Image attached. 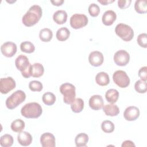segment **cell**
Here are the masks:
<instances>
[{
    "label": "cell",
    "mask_w": 147,
    "mask_h": 147,
    "mask_svg": "<svg viewBox=\"0 0 147 147\" xmlns=\"http://www.w3.org/2000/svg\"><path fill=\"white\" fill-rule=\"evenodd\" d=\"M42 16V9L37 5L32 6L22 18L23 24L28 27L36 24Z\"/></svg>",
    "instance_id": "1"
},
{
    "label": "cell",
    "mask_w": 147,
    "mask_h": 147,
    "mask_svg": "<svg viewBox=\"0 0 147 147\" xmlns=\"http://www.w3.org/2000/svg\"><path fill=\"white\" fill-rule=\"evenodd\" d=\"M42 109L37 102H30L25 104L21 110L22 116L26 118H37L41 116Z\"/></svg>",
    "instance_id": "2"
},
{
    "label": "cell",
    "mask_w": 147,
    "mask_h": 147,
    "mask_svg": "<svg viewBox=\"0 0 147 147\" xmlns=\"http://www.w3.org/2000/svg\"><path fill=\"white\" fill-rule=\"evenodd\" d=\"M15 64L24 78H29L31 76L32 65L26 56L24 55H19L15 60Z\"/></svg>",
    "instance_id": "3"
},
{
    "label": "cell",
    "mask_w": 147,
    "mask_h": 147,
    "mask_svg": "<svg viewBox=\"0 0 147 147\" xmlns=\"http://www.w3.org/2000/svg\"><path fill=\"white\" fill-rule=\"evenodd\" d=\"M26 99V94L22 90H17L14 92L6 100V106L10 110L16 108Z\"/></svg>",
    "instance_id": "4"
},
{
    "label": "cell",
    "mask_w": 147,
    "mask_h": 147,
    "mask_svg": "<svg viewBox=\"0 0 147 147\" xmlns=\"http://www.w3.org/2000/svg\"><path fill=\"white\" fill-rule=\"evenodd\" d=\"M76 88L69 83H65L62 84L60 87V91L63 95V100L66 104H71L75 99Z\"/></svg>",
    "instance_id": "5"
},
{
    "label": "cell",
    "mask_w": 147,
    "mask_h": 147,
    "mask_svg": "<svg viewBox=\"0 0 147 147\" xmlns=\"http://www.w3.org/2000/svg\"><path fill=\"white\" fill-rule=\"evenodd\" d=\"M116 34L125 41L131 40L134 36L133 29L128 25L120 23L117 25L115 28Z\"/></svg>",
    "instance_id": "6"
},
{
    "label": "cell",
    "mask_w": 147,
    "mask_h": 147,
    "mask_svg": "<svg viewBox=\"0 0 147 147\" xmlns=\"http://www.w3.org/2000/svg\"><path fill=\"white\" fill-rule=\"evenodd\" d=\"M114 82L121 88H125L130 84V78L126 72L122 70L116 71L113 75Z\"/></svg>",
    "instance_id": "7"
},
{
    "label": "cell",
    "mask_w": 147,
    "mask_h": 147,
    "mask_svg": "<svg viewBox=\"0 0 147 147\" xmlns=\"http://www.w3.org/2000/svg\"><path fill=\"white\" fill-rule=\"evenodd\" d=\"M88 20L87 17L83 14H74L70 18V25L71 27L75 29H80L88 24Z\"/></svg>",
    "instance_id": "8"
},
{
    "label": "cell",
    "mask_w": 147,
    "mask_h": 147,
    "mask_svg": "<svg viewBox=\"0 0 147 147\" xmlns=\"http://www.w3.org/2000/svg\"><path fill=\"white\" fill-rule=\"evenodd\" d=\"M16 86V82L11 77L1 78L0 81V91L3 94H7L13 90Z\"/></svg>",
    "instance_id": "9"
},
{
    "label": "cell",
    "mask_w": 147,
    "mask_h": 147,
    "mask_svg": "<svg viewBox=\"0 0 147 147\" xmlns=\"http://www.w3.org/2000/svg\"><path fill=\"white\" fill-rule=\"evenodd\" d=\"M130 60L129 53L125 50H119L114 55V61L119 66L126 65Z\"/></svg>",
    "instance_id": "10"
},
{
    "label": "cell",
    "mask_w": 147,
    "mask_h": 147,
    "mask_svg": "<svg viewBox=\"0 0 147 147\" xmlns=\"http://www.w3.org/2000/svg\"><path fill=\"white\" fill-rule=\"evenodd\" d=\"M17 45L11 41H7L3 43L1 47L2 53L7 57H13L17 52Z\"/></svg>",
    "instance_id": "11"
},
{
    "label": "cell",
    "mask_w": 147,
    "mask_h": 147,
    "mask_svg": "<svg viewBox=\"0 0 147 147\" xmlns=\"http://www.w3.org/2000/svg\"><path fill=\"white\" fill-rule=\"evenodd\" d=\"M140 110L136 106H129L123 112V117L126 120L133 121L136 120L140 116Z\"/></svg>",
    "instance_id": "12"
},
{
    "label": "cell",
    "mask_w": 147,
    "mask_h": 147,
    "mask_svg": "<svg viewBox=\"0 0 147 147\" xmlns=\"http://www.w3.org/2000/svg\"><path fill=\"white\" fill-rule=\"evenodd\" d=\"M104 60L103 54L99 51L91 52L88 56V61L90 64L94 67H99L101 65Z\"/></svg>",
    "instance_id": "13"
},
{
    "label": "cell",
    "mask_w": 147,
    "mask_h": 147,
    "mask_svg": "<svg viewBox=\"0 0 147 147\" xmlns=\"http://www.w3.org/2000/svg\"><path fill=\"white\" fill-rule=\"evenodd\" d=\"M40 143L42 147H55V137L51 133H44L40 137Z\"/></svg>",
    "instance_id": "14"
},
{
    "label": "cell",
    "mask_w": 147,
    "mask_h": 147,
    "mask_svg": "<svg viewBox=\"0 0 147 147\" xmlns=\"http://www.w3.org/2000/svg\"><path fill=\"white\" fill-rule=\"evenodd\" d=\"M104 101L102 97L99 95H94L89 99V106L94 110H99L102 108Z\"/></svg>",
    "instance_id": "15"
},
{
    "label": "cell",
    "mask_w": 147,
    "mask_h": 147,
    "mask_svg": "<svg viewBox=\"0 0 147 147\" xmlns=\"http://www.w3.org/2000/svg\"><path fill=\"white\" fill-rule=\"evenodd\" d=\"M17 140L18 143L24 146H27L30 145L32 142V137L31 134L25 131L20 132L17 136Z\"/></svg>",
    "instance_id": "16"
},
{
    "label": "cell",
    "mask_w": 147,
    "mask_h": 147,
    "mask_svg": "<svg viewBox=\"0 0 147 147\" xmlns=\"http://www.w3.org/2000/svg\"><path fill=\"white\" fill-rule=\"evenodd\" d=\"M116 13L113 10H109L103 13L102 21L104 25L106 26H110L114 23V22L116 20Z\"/></svg>",
    "instance_id": "17"
},
{
    "label": "cell",
    "mask_w": 147,
    "mask_h": 147,
    "mask_svg": "<svg viewBox=\"0 0 147 147\" xmlns=\"http://www.w3.org/2000/svg\"><path fill=\"white\" fill-rule=\"evenodd\" d=\"M53 20L57 24H63L67 21V13L64 10H57L53 15Z\"/></svg>",
    "instance_id": "18"
},
{
    "label": "cell",
    "mask_w": 147,
    "mask_h": 147,
    "mask_svg": "<svg viewBox=\"0 0 147 147\" xmlns=\"http://www.w3.org/2000/svg\"><path fill=\"white\" fill-rule=\"evenodd\" d=\"M102 107L104 113L107 116H117L119 113V107L113 103L103 105Z\"/></svg>",
    "instance_id": "19"
},
{
    "label": "cell",
    "mask_w": 147,
    "mask_h": 147,
    "mask_svg": "<svg viewBox=\"0 0 147 147\" xmlns=\"http://www.w3.org/2000/svg\"><path fill=\"white\" fill-rule=\"evenodd\" d=\"M96 83L101 86H105L110 83V78L109 75L105 72H100L98 73L95 76Z\"/></svg>",
    "instance_id": "20"
},
{
    "label": "cell",
    "mask_w": 147,
    "mask_h": 147,
    "mask_svg": "<svg viewBox=\"0 0 147 147\" xmlns=\"http://www.w3.org/2000/svg\"><path fill=\"white\" fill-rule=\"evenodd\" d=\"M119 98V92L113 88L108 90L105 94V98L110 103H115Z\"/></svg>",
    "instance_id": "21"
},
{
    "label": "cell",
    "mask_w": 147,
    "mask_h": 147,
    "mask_svg": "<svg viewBox=\"0 0 147 147\" xmlns=\"http://www.w3.org/2000/svg\"><path fill=\"white\" fill-rule=\"evenodd\" d=\"M44 72L43 65L38 63H34L32 65L31 76L34 78H39L41 76Z\"/></svg>",
    "instance_id": "22"
},
{
    "label": "cell",
    "mask_w": 147,
    "mask_h": 147,
    "mask_svg": "<svg viewBox=\"0 0 147 147\" xmlns=\"http://www.w3.org/2000/svg\"><path fill=\"white\" fill-rule=\"evenodd\" d=\"M70 36V32L66 27H61L56 32V37L60 41H64L67 40Z\"/></svg>",
    "instance_id": "23"
},
{
    "label": "cell",
    "mask_w": 147,
    "mask_h": 147,
    "mask_svg": "<svg viewBox=\"0 0 147 147\" xmlns=\"http://www.w3.org/2000/svg\"><path fill=\"white\" fill-rule=\"evenodd\" d=\"M88 136L87 134L84 133H81L78 134L75 138V142L76 146L78 147L86 146L88 141Z\"/></svg>",
    "instance_id": "24"
},
{
    "label": "cell",
    "mask_w": 147,
    "mask_h": 147,
    "mask_svg": "<svg viewBox=\"0 0 147 147\" xmlns=\"http://www.w3.org/2000/svg\"><path fill=\"white\" fill-rule=\"evenodd\" d=\"M71 108L74 113H80L84 108L83 100L80 98L75 99V100L71 103Z\"/></svg>",
    "instance_id": "25"
},
{
    "label": "cell",
    "mask_w": 147,
    "mask_h": 147,
    "mask_svg": "<svg viewBox=\"0 0 147 147\" xmlns=\"http://www.w3.org/2000/svg\"><path fill=\"white\" fill-rule=\"evenodd\" d=\"M53 37L52 31L49 28H44L40 31L39 37L43 42L50 41Z\"/></svg>",
    "instance_id": "26"
},
{
    "label": "cell",
    "mask_w": 147,
    "mask_h": 147,
    "mask_svg": "<svg viewBox=\"0 0 147 147\" xmlns=\"http://www.w3.org/2000/svg\"><path fill=\"white\" fill-rule=\"evenodd\" d=\"M25 126V124L24 121L21 119H17L11 122L10 127L13 131L20 133L24 130Z\"/></svg>",
    "instance_id": "27"
},
{
    "label": "cell",
    "mask_w": 147,
    "mask_h": 147,
    "mask_svg": "<svg viewBox=\"0 0 147 147\" xmlns=\"http://www.w3.org/2000/svg\"><path fill=\"white\" fill-rule=\"evenodd\" d=\"M135 10L140 14L147 12V3L145 0H137L134 4Z\"/></svg>",
    "instance_id": "28"
},
{
    "label": "cell",
    "mask_w": 147,
    "mask_h": 147,
    "mask_svg": "<svg viewBox=\"0 0 147 147\" xmlns=\"http://www.w3.org/2000/svg\"><path fill=\"white\" fill-rule=\"evenodd\" d=\"M13 138L10 134H5L1 137L0 145L2 147H10L13 144Z\"/></svg>",
    "instance_id": "29"
},
{
    "label": "cell",
    "mask_w": 147,
    "mask_h": 147,
    "mask_svg": "<svg viewBox=\"0 0 147 147\" xmlns=\"http://www.w3.org/2000/svg\"><path fill=\"white\" fill-rule=\"evenodd\" d=\"M42 99L44 104L48 106H51L55 103L56 101V96L53 93L47 92L43 94Z\"/></svg>",
    "instance_id": "30"
},
{
    "label": "cell",
    "mask_w": 147,
    "mask_h": 147,
    "mask_svg": "<svg viewBox=\"0 0 147 147\" xmlns=\"http://www.w3.org/2000/svg\"><path fill=\"white\" fill-rule=\"evenodd\" d=\"M20 49L22 52L31 53L35 50V47L34 44L30 41H24L21 42L20 45Z\"/></svg>",
    "instance_id": "31"
},
{
    "label": "cell",
    "mask_w": 147,
    "mask_h": 147,
    "mask_svg": "<svg viewBox=\"0 0 147 147\" xmlns=\"http://www.w3.org/2000/svg\"><path fill=\"white\" fill-rule=\"evenodd\" d=\"M135 90L141 94L145 93L147 90V83L146 81L142 80H138L136 81L134 84Z\"/></svg>",
    "instance_id": "32"
},
{
    "label": "cell",
    "mask_w": 147,
    "mask_h": 147,
    "mask_svg": "<svg viewBox=\"0 0 147 147\" xmlns=\"http://www.w3.org/2000/svg\"><path fill=\"white\" fill-rule=\"evenodd\" d=\"M101 129L105 133H112L114 130V125L109 120H105L101 124Z\"/></svg>",
    "instance_id": "33"
},
{
    "label": "cell",
    "mask_w": 147,
    "mask_h": 147,
    "mask_svg": "<svg viewBox=\"0 0 147 147\" xmlns=\"http://www.w3.org/2000/svg\"><path fill=\"white\" fill-rule=\"evenodd\" d=\"M29 88L32 91H41L42 90V84L37 80H32L29 83Z\"/></svg>",
    "instance_id": "34"
},
{
    "label": "cell",
    "mask_w": 147,
    "mask_h": 147,
    "mask_svg": "<svg viewBox=\"0 0 147 147\" xmlns=\"http://www.w3.org/2000/svg\"><path fill=\"white\" fill-rule=\"evenodd\" d=\"M88 10L90 15L94 17L98 16L100 13V8L99 6L94 3H91L89 5Z\"/></svg>",
    "instance_id": "35"
},
{
    "label": "cell",
    "mask_w": 147,
    "mask_h": 147,
    "mask_svg": "<svg viewBox=\"0 0 147 147\" xmlns=\"http://www.w3.org/2000/svg\"><path fill=\"white\" fill-rule=\"evenodd\" d=\"M138 44L144 48L147 47V34L145 33L139 34L137 38Z\"/></svg>",
    "instance_id": "36"
},
{
    "label": "cell",
    "mask_w": 147,
    "mask_h": 147,
    "mask_svg": "<svg viewBox=\"0 0 147 147\" xmlns=\"http://www.w3.org/2000/svg\"><path fill=\"white\" fill-rule=\"evenodd\" d=\"M131 2V0H118V6L121 9H125L127 8Z\"/></svg>",
    "instance_id": "37"
},
{
    "label": "cell",
    "mask_w": 147,
    "mask_h": 147,
    "mask_svg": "<svg viewBox=\"0 0 147 147\" xmlns=\"http://www.w3.org/2000/svg\"><path fill=\"white\" fill-rule=\"evenodd\" d=\"M147 67L146 66L141 67L138 71V76L141 78V80L144 81H146L147 80V75H146Z\"/></svg>",
    "instance_id": "38"
},
{
    "label": "cell",
    "mask_w": 147,
    "mask_h": 147,
    "mask_svg": "<svg viewBox=\"0 0 147 147\" xmlns=\"http://www.w3.org/2000/svg\"><path fill=\"white\" fill-rule=\"evenodd\" d=\"M121 146L122 147H124V146H135V145L131 141L126 140V141L123 142Z\"/></svg>",
    "instance_id": "39"
},
{
    "label": "cell",
    "mask_w": 147,
    "mask_h": 147,
    "mask_svg": "<svg viewBox=\"0 0 147 147\" xmlns=\"http://www.w3.org/2000/svg\"><path fill=\"white\" fill-rule=\"evenodd\" d=\"M51 2L53 5L59 6H61L63 3L64 1L63 0H55V1H51Z\"/></svg>",
    "instance_id": "40"
},
{
    "label": "cell",
    "mask_w": 147,
    "mask_h": 147,
    "mask_svg": "<svg viewBox=\"0 0 147 147\" xmlns=\"http://www.w3.org/2000/svg\"><path fill=\"white\" fill-rule=\"evenodd\" d=\"M98 2L103 5H107L114 2V0H98Z\"/></svg>",
    "instance_id": "41"
}]
</instances>
